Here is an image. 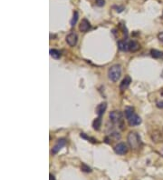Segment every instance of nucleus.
<instances>
[{
	"label": "nucleus",
	"instance_id": "obj_1",
	"mask_svg": "<svg viewBox=\"0 0 163 180\" xmlns=\"http://www.w3.org/2000/svg\"><path fill=\"white\" fill-rule=\"evenodd\" d=\"M124 115L131 127H136L142 124V118L134 112V108L132 107H127L124 109Z\"/></svg>",
	"mask_w": 163,
	"mask_h": 180
},
{
	"label": "nucleus",
	"instance_id": "obj_2",
	"mask_svg": "<svg viewBox=\"0 0 163 180\" xmlns=\"http://www.w3.org/2000/svg\"><path fill=\"white\" fill-rule=\"evenodd\" d=\"M128 143L132 149H140L142 146V142L141 139V137L136 132H130L128 135Z\"/></svg>",
	"mask_w": 163,
	"mask_h": 180
},
{
	"label": "nucleus",
	"instance_id": "obj_3",
	"mask_svg": "<svg viewBox=\"0 0 163 180\" xmlns=\"http://www.w3.org/2000/svg\"><path fill=\"white\" fill-rule=\"evenodd\" d=\"M122 76V66L120 65H113L109 68L108 76L111 81L117 82Z\"/></svg>",
	"mask_w": 163,
	"mask_h": 180
},
{
	"label": "nucleus",
	"instance_id": "obj_4",
	"mask_svg": "<svg viewBox=\"0 0 163 180\" xmlns=\"http://www.w3.org/2000/svg\"><path fill=\"white\" fill-rule=\"evenodd\" d=\"M109 118H110V120L114 125H118L122 129V127H123V119H122V113L121 111H119V110L112 111L109 114Z\"/></svg>",
	"mask_w": 163,
	"mask_h": 180
},
{
	"label": "nucleus",
	"instance_id": "obj_5",
	"mask_svg": "<svg viewBox=\"0 0 163 180\" xmlns=\"http://www.w3.org/2000/svg\"><path fill=\"white\" fill-rule=\"evenodd\" d=\"M114 152L117 154V155H120V156H122V155H125L127 154L128 152V147L125 143L123 142H121V143H118L115 147H114Z\"/></svg>",
	"mask_w": 163,
	"mask_h": 180
},
{
	"label": "nucleus",
	"instance_id": "obj_6",
	"mask_svg": "<svg viewBox=\"0 0 163 180\" xmlns=\"http://www.w3.org/2000/svg\"><path fill=\"white\" fill-rule=\"evenodd\" d=\"M66 43L70 46H75L77 42H78V36L76 33L74 32H71L70 34H68L65 37Z\"/></svg>",
	"mask_w": 163,
	"mask_h": 180
},
{
	"label": "nucleus",
	"instance_id": "obj_7",
	"mask_svg": "<svg viewBox=\"0 0 163 180\" xmlns=\"http://www.w3.org/2000/svg\"><path fill=\"white\" fill-rule=\"evenodd\" d=\"M65 145H66V140L64 138L58 139V141L56 142V144L54 146V148L52 149V154H54V155L57 154Z\"/></svg>",
	"mask_w": 163,
	"mask_h": 180
},
{
	"label": "nucleus",
	"instance_id": "obj_8",
	"mask_svg": "<svg viewBox=\"0 0 163 180\" xmlns=\"http://www.w3.org/2000/svg\"><path fill=\"white\" fill-rule=\"evenodd\" d=\"M79 29L81 32H83V33H86L88 30L91 29V24L90 22L86 19V18H83L82 21H81V24L79 25Z\"/></svg>",
	"mask_w": 163,
	"mask_h": 180
},
{
	"label": "nucleus",
	"instance_id": "obj_9",
	"mask_svg": "<svg viewBox=\"0 0 163 180\" xmlns=\"http://www.w3.org/2000/svg\"><path fill=\"white\" fill-rule=\"evenodd\" d=\"M131 83H132V77L130 76H126L122 79V83L120 84V89H121V91L126 90L129 87V86L131 85Z\"/></svg>",
	"mask_w": 163,
	"mask_h": 180
},
{
	"label": "nucleus",
	"instance_id": "obj_10",
	"mask_svg": "<svg viewBox=\"0 0 163 180\" xmlns=\"http://www.w3.org/2000/svg\"><path fill=\"white\" fill-rule=\"evenodd\" d=\"M118 48L123 52L129 51V41L128 40H119L118 41Z\"/></svg>",
	"mask_w": 163,
	"mask_h": 180
},
{
	"label": "nucleus",
	"instance_id": "obj_11",
	"mask_svg": "<svg viewBox=\"0 0 163 180\" xmlns=\"http://www.w3.org/2000/svg\"><path fill=\"white\" fill-rule=\"evenodd\" d=\"M106 108H107V104L105 102H103L100 105H98L97 107H96V109H95V112L98 115V117H102L104 114Z\"/></svg>",
	"mask_w": 163,
	"mask_h": 180
},
{
	"label": "nucleus",
	"instance_id": "obj_12",
	"mask_svg": "<svg viewBox=\"0 0 163 180\" xmlns=\"http://www.w3.org/2000/svg\"><path fill=\"white\" fill-rule=\"evenodd\" d=\"M140 49V44L135 40H130L129 41V51L131 52H136Z\"/></svg>",
	"mask_w": 163,
	"mask_h": 180
},
{
	"label": "nucleus",
	"instance_id": "obj_13",
	"mask_svg": "<svg viewBox=\"0 0 163 180\" xmlns=\"http://www.w3.org/2000/svg\"><path fill=\"white\" fill-rule=\"evenodd\" d=\"M150 54L155 59H163L162 51H160V50H157V49H152Z\"/></svg>",
	"mask_w": 163,
	"mask_h": 180
},
{
	"label": "nucleus",
	"instance_id": "obj_14",
	"mask_svg": "<svg viewBox=\"0 0 163 180\" xmlns=\"http://www.w3.org/2000/svg\"><path fill=\"white\" fill-rule=\"evenodd\" d=\"M102 123H103V120H102V117H98L97 118H95L93 122V127L94 130H99L102 127Z\"/></svg>",
	"mask_w": 163,
	"mask_h": 180
},
{
	"label": "nucleus",
	"instance_id": "obj_15",
	"mask_svg": "<svg viewBox=\"0 0 163 180\" xmlns=\"http://www.w3.org/2000/svg\"><path fill=\"white\" fill-rule=\"evenodd\" d=\"M50 56L54 59H59L61 57V52L57 49H50Z\"/></svg>",
	"mask_w": 163,
	"mask_h": 180
},
{
	"label": "nucleus",
	"instance_id": "obj_16",
	"mask_svg": "<svg viewBox=\"0 0 163 180\" xmlns=\"http://www.w3.org/2000/svg\"><path fill=\"white\" fill-rule=\"evenodd\" d=\"M78 18H79V14H78V12H77V11H74V12H73V18L71 19V22H70V24H71V26H72V27L75 25V24L77 23Z\"/></svg>",
	"mask_w": 163,
	"mask_h": 180
},
{
	"label": "nucleus",
	"instance_id": "obj_17",
	"mask_svg": "<svg viewBox=\"0 0 163 180\" xmlns=\"http://www.w3.org/2000/svg\"><path fill=\"white\" fill-rule=\"evenodd\" d=\"M81 168H82V170H83V171H84V172H91V171H92V170H91V168H90L88 166H86L85 164H82Z\"/></svg>",
	"mask_w": 163,
	"mask_h": 180
},
{
	"label": "nucleus",
	"instance_id": "obj_18",
	"mask_svg": "<svg viewBox=\"0 0 163 180\" xmlns=\"http://www.w3.org/2000/svg\"><path fill=\"white\" fill-rule=\"evenodd\" d=\"M81 138H85V139H87V140H92V142H93V143H95L97 140H95V139H93V138H90V137H87L85 134H83V133H82L81 134Z\"/></svg>",
	"mask_w": 163,
	"mask_h": 180
},
{
	"label": "nucleus",
	"instance_id": "obj_19",
	"mask_svg": "<svg viewBox=\"0 0 163 180\" xmlns=\"http://www.w3.org/2000/svg\"><path fill=\"white\" fill-rule=\"evenodd\" d=\"M104 4H105L104 0H96V5L99 6H103V5H104Z\"/></svg>",
	"mask_w": 163,
	"mask_h": 180
},
{
	"label": "nucleus",
	"instance_id": "obj_20",
	"mask_svg": "<svg viewBox=\"0 0 163 180\" xmlns=\"http://www.w3.org/2000/svg\"><path fill=\"white\" fill-rule=\"evenodd\" d=\"M156 106H157V107H158V108L163 109V100H161V101H159V102H157Z\"/></svg>",
	"mask_w": 163,
	"mask_h": 180
},
{
	"label": "nucleus",
	"instance_id": "obj_21",
	"mask_svg": "<svg viewBox=\"0 0 163 180\" xmlns=\"http://www.w3.org/2000/svg\"><path fill=\"white\" fill-rule=\"evenodd\" d=\"M158 37H159V40H160L161 43H163V32L160 33V34L158 35Z\"/></svg>",
	"mask_w": 163,
	"mask_h": 180
},
{
	"label": "nucleus",
	"instance_id": "obj_22",
	"mask_svg": "<svg viewBox=\"0 0 163 180\" xmlns=\"http://www.w3.org/2000/svg\"><path fill=\"white\" fill-rule=\"evenodd\" d=\"M49 180H55V178L53 174H50L49 175Z\"/></svg>",
	"mask_w": 163,
	"mask_h": 180
},
{
	"label": "nucleus",
	"instance_id": "obj_23",
	"mask_svg": "<svg viewBox=\"0 0 163 180\" xmlns=\"http://www.w3.org/2000/svg\"><path fill=\"white\" fill-rule=\"evenodd\" d=\"M162 154H163V151H162Z\"/></svg>",
	"mask_w": 163,
	"mask_h": 180
}]
</instances>
